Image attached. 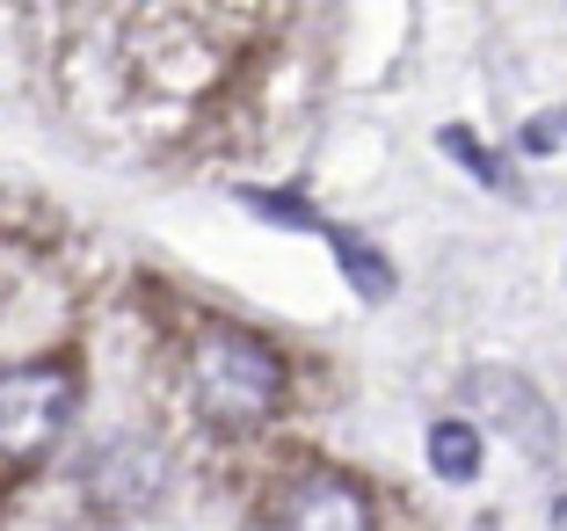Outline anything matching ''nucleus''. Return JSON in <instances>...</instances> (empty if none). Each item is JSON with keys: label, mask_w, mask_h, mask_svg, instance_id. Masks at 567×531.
<instances>
[{"label": "nucleus", "mask_w": 567, "mask_h": 531, "mask_svg": "<svg viewBox=\"0 0 567 531\" xmlns=\"http://www.w3.org/2000/svg\"><path fill=\"white\" fill-rule=\"evenodd\" d=\"M284 357L262 343L255 328H204L197 349H189V386H197V408L218 422V430H248V422H269L284 400Z\"/></svg>", "instance_id": "1"}, {"label": "nucleus", "mask_w": 567, "mask_h": 531, "mask_svg": "<svg viewBox=\"0 0 567 531\" xmlns=\"http://www.w3.org/2000/svg\"><path fill=\"white\" fill-rule=\"evenodd\" d=\"M73 408H81V379L66 365L37 357V365L0 371V466L44 459L73 430Z\"/></svg>", "instance_id": "2"}, {"label": "nucleus", "mask_w": 567, "mask_h": 531, "mask_svg": "<svg viewBox=\"0 0 567 531\" xmlns=\"http://www.w3.org/2000/svg\"><path fill=\"white\" fill-rule=\"evenodd\" d=\"M458 400L473 408V422H487L495 437H509L524 459L546 466L553 451H560V416H553V400L538 394V379H524V371L473 365L466 379H458Z\"/></svg>", "instance_id": "3"}, {"label": "nucleus", "mask_w": 567, "mask_h": 531, "mask_svg": "<svg viewBox=\"0 0 567 531\" xmlns=\"http://www.w3.org/2000/svg\"><path fill=\"white\" fill-rule=\"evenodd\" d=\"M167 445L161 437H146V430H124V437H110V445L87 459V496L102 502V510H117V517H132V510H153V502L167 496Z\"/></svg>", "instance_id": "4"}, {"label": "nucleus", "mask_w": 567, "mask_h": 531, "mask_svg": "<svg viewBox=\"0 0 567 531\" xmlns=\"http://www.w3.org/2000/svg\"><path fill=\"white\" fill-rule=\"evenodd\" d=\"M371 496L350 473H299L277 502V531H371Z\"/></svg>", "instance_id": "5"}, {"label": "nucleus", "mask_w": 567, "mask_h": 531, "mask_svg": "<svg viewBox=\"0 0 567 531\" xmlns=\"http://www.w3.org/2000/svg\"><path fill=\"white\" fill-rule=\"evenodd\" d=\"M422 451H430V473H436L444 488H466L473 473H481V422H466V416H444V422H430Z\"/></svg>", "instance_id": "6"}, {"label": "nucleus", "mask_w": 567, "mask_h": 531, "mask_svg": "<svg viewBox=\"0 0 567 531\" xmlns=\"http://www.w3.org/2000/svg\"><path fill=\"white\" fill-rule=\"evenodd\" d=\"M334 263H342V277L357 284V299H393V269H385V255L371 248V241H357V233H334Z\"/></svg>", "instance_id": "7"}, {"label": "nucleus", "mask_w": 567, "mask_h": 531, "mask_svg": "<svg viewBox=\"0 0 567 531\" xmlns=\"http://www.w3.org/2000/svg\"><path fill=\"white\" fill-rule=\"evenodd\" d=\"M240 204H248L255 218H284V226H313L306 197H277V190H240Z\"/></svg>", "instance_id": "8"}, {"label": "nucleus", "mask_w": 567, "mask_h": 531, "mask_svg": "<svg viewBox=\"0 0 567 531\" xmlns=\"http://www.w3.org/2000/svg\"><path fill=\"white\" fill-rule=\"evenodd\" d=\"M436 146H444L451 161H466L473 175H481V183H495V167H487V153H481V139H473V132H458V124H444V132H436Z\"/></svg>", "instance_id": "9"}, {"label": "nucleus", "mask_w": 567, "mask_h": 531, "mask_svg": "<svg viewBox=\"0 0 567 531\" xmlns=\"http://www.w3.org/2000/svg\"><path fill=\"white\" fill-rule=\"evenodd\" d=\"M560 132H567V110H553V116H532V124H524V153H538V161H546V153H560V146H553Z\"/></svg>", "instance_id": "10"}, {"label": "nucleus", "mask_w": 567, "mask_h": 531, "mask_svg": "<svg viewBox=\"0 0 567 531\" xmlns=\"http://www.w3.org/2000/svg\"><path fill=\"white\" fill-rule=\"evenodd\" d=\"M553 531H567V502H553Z\"/></svg>", "instance_id": "11"}]
</instances>
